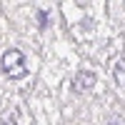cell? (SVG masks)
I'll return each instance as SVG.
<instances>
[{"label": "cell", "instance_id": "1", "mask_svg": "<svg viewBox=\"0 0 125 125\" xmlns=\"http://www.w3.org/2000/svg\"><path fill=\"white\" fill-rule=\"evenodd\" d=\"M0 62H3V73L8 78H13V80H20V78L28 75L25 55H23V50H18V48H8L3 53V60Z\"/></svg>", "mask_w": 125, "mask_h": 125}, {"label": "cell", "instance_id": "2", "mask_svg": "<svg viewBox=\"0 0 125 125\" xmlns=\"http://www.w3.org/2000/svg\"><path fill=\"white\" fill-rule=\"evenodd\" d=\"M95 80L98 78H95L93 70H80V73H75L70 88H73V93H90L93 88H95Z\"/></svg>", "mask_w": 125, "mask_h": 125}, {"label": "cell", "instance_id": "3", "mask_svg": "<svg viewBox=\"0 0 125 125\" xmlns=\"http://www.w3.org/2000/svg\"><path fill=\"white\" fill-rule=\"evenodd\" d=\"M113 78H115L118 85L125 88V58H120V60L115 62V68H113Z\"/></svg>", "mask_w": 125, "mask_h": 125}, {"label": "cell", "instance_id": "4", "mask_svg": "<svg viewBox=\"0 0 125 125\" xmlns=\"http://www.w3.org/2000/svg\"><path fill=\"white\" fill-rule=\"evenodd\" d=\"M108 125H125V115H113Z\"/></svg>", "mask_w": 125, "mask_h": 125}, {"label": "cell", "instance_id": "5", "mask_svg": "<svg viewBox=\"0 0 125 125\" xmlns=\"http://www.w3.org/2000/svg\"><path fill=\"white\" fill-rule=\"evenodd\" d=\"M38 23H40V28H45V25H48V18H45V13H38Z\"/></svg>", "mask_w": 125, "mask_h": 125}, {"label": "cell", "instance_id": "6", "mask_svg": "<svg viewBox=\"0 0 125 125\" xmlns=\"http://www.w3.org/2000/svg\"><path fill=\"white\" fill-rule=\"evenodd\" d=\"M3 125H18V123H15V120H5Z\"/></svg>", "mask_w": 125, "mask_h": 125}]
</instances>
